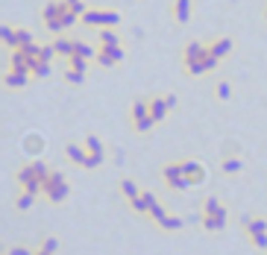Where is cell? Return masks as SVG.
<instances>
[{
  "instance_id": "1",
  "label": "cell",
  "mask_w": 267,
  "mask_h": 255,
  "mask_svg": "<svg viewBox=\"0 0 267 255\" xmlns=\"http://www.w3.org/2000/svg\"><path fill=\"white\" fill-rule=\"evenodd\" d=\"M44 197H47L53 205L65 203L68 197H71V182L65 179V173H62V170H53L50 176L44 179Z\"/></svg>"
},
{
  "instance_id": "2",
  "label": "cell",
  "mask_w": 267,
  "mask_h": 255,
  "mask_svg": "<svg viewBox=\"0 0 267 255\" xmlns=\"http://www.w3.org/2000/svg\"><path fill=\"white\" fill-rule=\"evenodd\" d=\"M80 21L85 27H120V12L117 9H88Z\"/></svg>"
},
{
  "instance_id": "3",
  "label": "cell",
  "mask_w": 267,
  "mask_h": 255,
  "mask_svg": "<svg viewBox=\"0 0 267 255\" xmlns=\"http://www.w3.org/2000/svg\"><path fill=\"white\" fill-rule=\"evenodd\" d=\"M18 185L24 188V191H30V194H44V182L38 179V173H35V167H33V161L30 164H24V167L18 170Z\"/></svg>"
},
{
  "instance_id": "4",
  "label": "cell",
  "mask_w": 267,
  "mask_h": 255,
  "mask_svg": "<svg viewBox=\"0 0 267 255\" xmlns=\"http://www.w3.org/2000/svg\"><path fill=\"white\" fill-rule=\"evenodd\" d=\"M85 150H88V164H85V167L88 170H94V167H100L103 164V158H106V147H103V141L97 135H94V132H91V135L85 138Z\"/></svg>"
},
{
  "instance_id": "5",
  "label": "cell",
  "mask_w": 267,
  "mask_h": 255,
  "mask_svg": "<svg viewBox=\"0 0 267 255\" xmlns=\"http://www.w3.org/2000/svg\"><path fill=\"white\" fill-rule=\"evenodd\" d=\"M162 179H165L173 191H188V188H191L188 185V179H185V173H182V161H179V164H165Z\"/></svg>"
},
{
  "instance_id": "6",
  "label": "cell",
  "mask_w": 267,
  "mask_h": 255,
  "mask_svg": "<svg viewBox=\"0 0 267 255\" xmlns=\"http://www.w3.org/2000/svg\"><path fill=\"white\" fill-rule=\"evenodd\" d=\"M123 59H126V53H123V47H120V44H117V47H97V59H94V62H97V65H103V68H112V65H120V62H123Z\"/></svg>"
},
{
  "instance_id": "7",
  "label": "cell",
  "mask_w": 267,
  "mask_h": 255,
  "mask_svg": "<svg viewBox=\"0 0 267 255\" xmlns=\"http://www.w3.org/2000/svg\"><path fill=\"white\" fill-rule=\"evenodd\" d=\"M217 62H220V59H217L215 53H212V47H209V50H206V56H203L200 62H191V65H185V73H188V76H203V73L215 70V68H217Z\"/></svg>"
},
{
  "instance_id": "8",
  "label": "cell",
  "mask_w": 267,
  "mask_h": 255,
  "mask_svg": "<svg viewBox=\"0 0 267 255\" xmlns=\"http://www.w3.org/2000/svg\"><path fill=\"white\" fill-rule=\"evenodd\" d=\"M182 173H185V179H188V185L191 188H197V185L206 182V167H203L200 161H194V158L182 161Z\"/></svg>"
},
{
  "instance_id": "9",
  "label": "cell",
  "mask_w": 267,
  "mask_h": 255,
  "mask_svg": "<svg viewBox=\"0 0 267 255\" xmlns=\"http://www.w3.org/2000/svg\"><path fill=\"white\" fill-rule=\"evenodd\" d=\"M71 9L68 6V0H50V3H44V9H41V21L47 24V21H56V18H62Z\"/></svg>"
},
{
  "instance_id": "10",
  "label": "cell",
  "mask_w": 267,
  "mask_h": 255,
  "mask_svg": "<svg viewBox=\"0 0 267 255\" xmlns=\"http://www.w3.org/2000/svg\"><path fill=\"white\" fill-rule=\"evenodd\" d=\"M209 50V44H203V41H188L182 47V62L185 65H191V62H200L203 56Z\"/></svg>"
},
{
  "instance_id": "11",
  "label": "cell",
  "mask_w": 267,
  "mask_h": 255,
  "mask_svg": "<svg viewBox=\"0 0 267 255\" xmlns=\"http://www.w3.org/2000/svg\"><path fill=\"white\" fill-rule=\"evenodd\" d=\"M30 70H15L9 68L6 73H3V85H9V88H24V85H30Z\"/></svg>"
},
{
  "instance_id": "12",
  "label": "cell",
  "mask_w": 267,
  "mask_h": 255,
  "mask_svg": "<svg viewBox=\"0 0 267 255\" xmlns=\"http://www.w3.org/2000/svg\"><path fill=\"white\" fill-rule=\"evenodd\" d=\"M226 220H229V211L203 214V229H206V232H220V229H226Z\"/></svg>"
},
{
  "instance_id": "13",
  "label": "cell",
  "mask_w": 267,
  "mask_h": 255,
  "mask_svg": "<svg viewBox=\"0 0 267 255\" xmlns=\"http://www.w3.org/2000/svg\"><path fill=\"white\" fill-rule=\"evenodd\" d=\"M209 47H212V53H215L217 59H226V56L235 50V38H229V35H220V38H215Z\"/></svg>"
},
{
  "instance_id": "14",
  "label": "cell",
  "mask_w": 267,
  "mask_h": 255,
  "mask_svg": "<svg viewBox=\"0 0 267 255\" xmlns=\"http://www.w3.org/2000/svg\"><path fill=\"white\" fill-rule=\"evenodd\" d=\"M194 15V0H176L173 3V18H176V24H188Z\"/></svg>"
},
{
  "instance_id": "15",
  "label": "cell",
  "mask_w": 267,
  "mask_h": 255,
  "mask_svg": "<svg viewBox=\"0 0 267 255\" xmlns=\"http://www.w3.org/2000/svg\"><path fill=\"white\" fill-rule=\"evenodd\" d=\"M65 155L74 161V164L85 167V164H88V155H91V153H88V150H83L80 144H68V147H65Z\"/></svg>"
},
{
  "instance_id": "16",
  "label": "cell",
  "mask_w": 267,
  "mask_h": 255,
  "mask_svg": "<svg viewBox=\"0 0 267 255\" xmlns=\"http://www.w3.org/2000/svg\"><path fill=\"white\" fill-rule=\"evenodd\" d=\"M150 115L156 118V123H162V120L170 115V109H167L165 97H153V100H150Z\"/></svg>"
},
{
  "instance_id": "17",
  "label": "cell",
  "mask_w": 267,
  "mask_h": 255,
  "mask_svg": "<svg viewBox=\"0 0 267 255\" xmlns=\"http://www.w3.org/2000/svg\"><path fill=\"white\" fill-rule=\"evenodd\" d=\"M74 56H85V59H97V47L85 44L83 38H74Z\"/></svg>"
},
{
  "instance_id": "18",
  "label": "cell",
  "mask_w": 267,
  "mask_h": 255,
  "mask_svg": "<svg viewBox=\"0 0 267 255\" xmlns=\"http://www.w3.org/2000/svg\"><path fill=\"white\" fill-rule=\"evenodd\" d=\"M150 203H153V194H150V191H144L141 197L129 200V205H132L135 211H141V214H150Z\"/></svg>"
},
{
  "instance_id": "19",
  "label": "cell",
  "mask_w": 267,
  "mask_h": 255,
  "mask_svg": "<svg viewBox=\"0 0 267 255\" xmlns=\"http://www.w3.org/2000/svg\"><path fill=\"white\" fill-rule=\"evenodd\" d=\"M24 150H27L30 155H38L41 150H44V141H41V135H35V132H33V135H27V138H24Z\"/></svg>"
},
{
  "instance_id": "20",
  "label": "cell",
  "mask_w": 267,
  "mask_h": 255,
  "mask_svg": "<svg viewBox=\"0 0 267 255\" xmlns=\"http://www.w3.org/2000/svg\"><path fill=\"white\" fill-rule=\"evenodd\" d=\"M100 44L103 47H117V44H120L115 27H100Z\"/></svg>"
},
{
  "instance_id": "21",
  "label": "cell",
  "mask_w": 267,
  "mask_h": 255,
  "mask_svg": "<svg viewBox=\"0 0 267 255\" xmlns=\"http://www.w3.org/2000/svg\"><path fill=\"white\" fill-rule=\"evenodd\" d=\"M18 30H12V27H9V24H3V27H0V41H3V44H6V47H12V50H18Z\"/></svg>"
},
{
  "instance_id": "22",
  "label": "cell",
  "mask_w": 267,
  "mask_h": 255,
  "mask_svg": "<svg viewBox=\"0 0 267 255\" xmlns=\"http://www.w3.org/2000/svg\"><path fill=\"white\" fill-rule=\"evenodd\" d=\"M53 47H56L59 56L71 59V56H74V38H56V41H53Z\"/></svg>"
},
{
  "instance_id": "23",
  "label": "cell",
  "mask_w": 267,
  "mask_h": 255,
  "mask_svg": "<svg viewBox=\"0 0 267 255\" xmlns=\"http://www.w3.org/2000/svg\"><path fill=\"white\" fill-rule=\"evenodd\" d=\"M132 126H135V132H141V135H147L153 126H156V118L153 115H144V118H138V120H132Z\"/></svg>"
},
{
  "instance_id": "24",
  "label": "cell",
  "mask_w": 267,
  "mask_h": 255,
  "mask_svg": "<svg viewBox=\"0 0 267 255\" xmlns=\"http://www.w3.org/2000/svg\"><path fill=\"white\" fill-rule=\"evenodd\" d=\"M150 217L156 223H159V226H162V223L167 220V211H165V205L159 203V200H156V197H153V203H150Z\"/></svg>"
},
{
  "instance_id": "25",
  "label": "cell",
  "mask_w": 267,
  "mask_h": 255,
  "mask_svg": "<svg viewBox=\"0 0 267 255\" xmlns=\"http://www.w3.org/2000/svg\"><path fill=\"white\" fill-rule=\"evenodd\" d=\"M50 73H53V65H50V62H44V59H38V62H35V68H33V76H35V79H47Z\"/></svg>"
},
{
  "instance_id": "26",
  "label": "cell",
  "mask_w": 267,
  "mask_h": 255,
  "mask_svg": "<svg viewBox=\"0 0 267 255\" xmlns=\"http://www.w3.org/2000/svg\"><path fill=\"white\" fill-rule=\"evenodd\" d=\"M120 194H123L126 200H135V197H141V191H138V185H135L132 179H123V182H120Z\"/></svg>"
},
{
  "instance_id": "27",
  "label": "cell",
  "mask_w": 267,
  "mask_h": 255,
  "mask_svg": "<svg viewBox=\"0 0 267 255\" xmlns=\"http://www.w3.org/2000/svg\"><path fill=\"white\" fill-rule=\"evenodd\" d=\"M244 229H247V235L252 238V235H258V232H267V220H261V217H252Z\"/></svg>"
},
{
  "instance_id": "28",
  "label": "cell",
  "mask_w": 267,
  "mask_h": 255,
  "mask_svg": "<svg viewBox=\"0 0 267 255\" xmlns=\"http://www.w3.org/2000/svg\"><path fill=\"white\" fill-rule=\"evenodd\" d=\"M220 211H226V208L220 205V200H217V197H209V200L203 203V214H220Z\"/></svg>"
},
{
  "instance_id": "29",
  "label": "cell",
  "mask_w": 267,
  "mask_h": 255,
  "mask_svg": "<svg viewBox=\"0 0 267 255\" xmlns=\"http://www.w3.org/2000/svg\"><path fill=\"white\" fill-rule=\"evenodd\" d=\"M144 115H150V100H135L132 103V120L144 118Z\"/></svg>"
},
{
  "instance_id": "30",
  "label": "cell",
  "mask_w": 267,
  "mask_h": 255,
  "mask_svg": "<svg viewBox=\"0 0 267 255\" xmlns=\"http://www.w3.org/2000/svg\"><path fill=\"white\" fill-rule=\"evenodd\" d=\"M220 167H223V173H229V176H232V173H241L244 161H241V158H223V164H220Z\"/></svg>"
},
{
  "instance_id": "31",
  "label": "cell",
  "mask_w": 267,
  "mask_h": 255,
  "mask_svg": "<svg viewBox=\"0 0 267 255\" xmlns=\"http://www.w3.org/2000/svg\"><path fill=\"white\" fill-rule=\"evenodd\" d=\"M33 203H35V194H30V191H21V197H18V208L21 211H27V208H33Z\"/></svg>"
},
{
  "instance_id": "32",
  "label": "cell",
  "mask_w": 267,
  "mask_h": 255,
  "mask_svg": "<svg viewBox=\"0 0 267 255\" xmlns=\"http://www.w3.org/2000/svg\"><path fill=\"white\" fill-rule=\"evenodd\" d=\"M88 62H91V59H85V56H71V59H68V68H74V70H88Z\"/></svg>"
},
{
  "instance_id": "33",
  "label": "cell",
  "mask_w": 267,
  "mask_h": 255,
  "mask_svg": "<svg viewBox=\"0 0 267 255\" xmlns=\"http://www.w3.org/2000/svg\"><path fill=\"white\" fill-rule=\"evenodd\" d=\"M185 220L182 217H176V214H167V220L162 223V229H167V232H176V229H182Z\"/></svg>"
},
{
  "instance_id": "34",
  "label": "cell",
  "mask_w": 267,
  "mask_h": 255,
  "mask_svg": "<svg viewBox=\"0 0 267 255\" xmlns=\"http://www.w3.org/2000/svg\"><path fill=\"white\" fill-rule=\"evenodd\" d=\"M217 100H232V82H226V79H223V82H217Z\"/></svg>"
},
{
  "instance_id": "35",
  "label": "cell",
  "mask_w": 267,
  "mask_h": 255,
  "mask_svg": "<svg viewBox=\"0 0 267 255\" xmlns=\"http://www.w3.org/2000/svg\"><path fill=\"white\" fill-rule=\"evenodd\" d=\"M65 79H68V85H83V82H85V73H83V70L68 68V70H65Z\"/></svg>"
},
{
  "instance_id": "36",
  "label": "cell",
  "mask_w": 267,
  "mask_h": 255,
  "mask_svg": "<svg viewBox=\"0 0 267 255\" xmlns=\"http://www.w3.org/2000/svg\"><path fill=\"white\" fill-rule=\"evenodd\" d=\"M77 21H80V15H77V12H74V9H68L65 15H62V27H65V30H71V27H74V24H77Z\"/></svg>"
},
{
  "instance_id": "37",
  "label": "cell",
  "mask_w": 267,
  "mask_h": 255,
  "mask_svg": "<svg viewBox=\"0 0 267 255\" xmlns=\"http://www.w3.org/2000/svg\"><path fill=\"white\" fill-rule=\"evenodd\" d=\"M68 6H71V9H74V12H77L80 18L88 12V3H85V0H68Z\"/></svg>"
},
{
  "instance_id": "38",
  "label": "cell",
  "mask_w": 267,
  "mask_h": 255,
  "mask_svg": "<svg viewBox=\"0 0 267 255\" xmlns=\"http://www.w3.org/2000/svg\"><path fill=\"white\" fill-rule=\"evenodd\" d=\"M56 56H59V53H56V47H53V44H44V47H41V56H38V59H44V62H53Z\"/></svg>"
},
{
  "instance_id": "39",
  "label": "cell",
  "mask_w": 267,
  "mask_h": 255,
  "mask_svg": "<svg viewBox=\"0 0 267 255\" xmlns=\"http://www.w3.org/2000/svg\"><path fill=\"white\" fill-rule=\"evenodd\" d=\"M252 246L255 249H267V232H258V235H252Z\"/></svg>"
},
{
  "instance_id": "40",
  "label": "cell",
  "mask_w": 267,
  "mask_h": 255,
  "mask_svg": "<svg viewBox=\"0 0 267 255\" xmlns=\"http://www.w3.org/2000/svg\"><path fill=\"white\" fill-rule=\"evenodd\" d=\"M18 47H24V44H30V41H33V33H30V30H18Z\"/></svg>"
},
{
  "instance_id": "41",
  "label": "cell",
  "mask_w": 267,
  "mask_h": 255,
  "mask_svg": "<svg viewBox=\"0 0 267 255\" xmlns=\"http://www.w3.org/2000/svg\"><path fill=\"white\" fill-rule=\"evenodd\" d=\"M44 27H47V30H50V33H65V27H62V18H56V21H47V24H44Z\"/></svg>"
},
{
  "instance_id": "42",
  "label": "cell",
  "mask_w": 267,
  "mask_h": 255,
  "mask_svg": "<svg viewBox=\"0 0 267 255\" xmlns=\"http://www.w3.org/2000/svg\"><path fill=\"white\" fill-rule=\"evenodd\" d=\"M41 246H44V249H50V252H56V249H59V238H47Z\"/></svg>"
},
{
  "instance_id": "43",
  "label": "cell",
  "mask_w": 267,
  "mask_h": 255,
  "mask_svg": "<svg viewBox=\"0 0 267 255\" xmlns=\"http://www.w3.org/2000/svg\"><path fill=\"white\" fill-rule=\"evenodd\" d=\"M6 255H33V249H27V246H12Z\"/></svg>"
},
{
  "instance_id": "44",
  "label": "cell",
  "mask_w": 267,
  "mask_h": 255,
  "mask_svg": "<svg viewBox=\"0 0 267 255\" xmlns=\"http://www.w3.org/2000/svg\"><path fill=\"white\" fill-rule=\"evenodd\" d=\"M165 103H167V109H176L179 106V97L176 94H165Z\"/></svg>"
},
{
  "instance_id": "45",
  "label": "cell",
  "mask_w": 267,
  "mask_h": 255,
  "mask_svg": "<svg viewBox=\"0 0 267 255\" xmlns=\"http://www.w3.org/2000/svg\"><path fill=\"white\" fill-rule=\"evenodd\" d=\"M35 255H53V252H50V249H44V246H41V249H38Z\"/></svg>"
},
{
  "instance_id": "46",
  "label": "cell",
  "mask_w": 267,
  "mask_h": 255,
  "mask_svg": "<svg viewBox=\"0 0 267 255\" xmlns=\"http://www.w3.org/2000/svg\"><path fill=\"white\" fill-rule=\"evenodd\" d=\"M264 18H267V12H264Z\"/></svg>"
}]
</instances>
